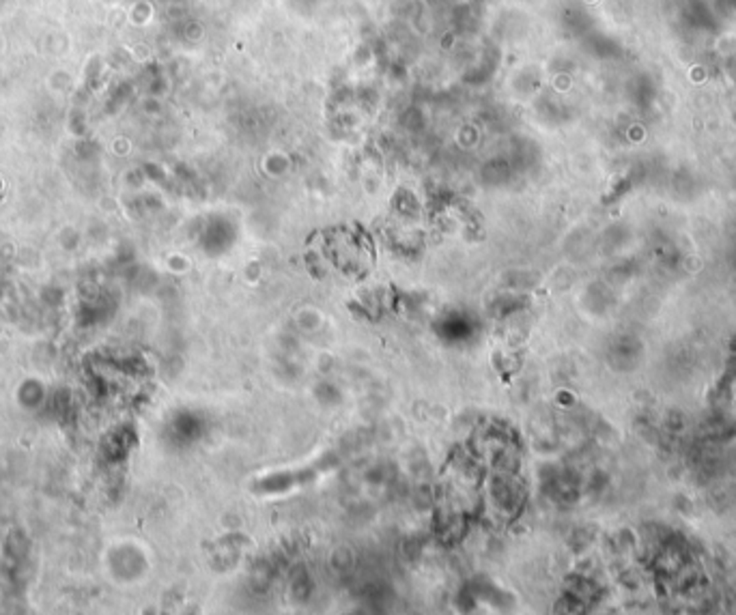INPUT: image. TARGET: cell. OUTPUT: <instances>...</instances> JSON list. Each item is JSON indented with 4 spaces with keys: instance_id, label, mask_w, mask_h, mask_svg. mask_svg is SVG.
I'll list each match as a JSON object with an SVG mask.
<instances>
[{
    "instance_id": "6da1fadb",
    "label": "cell",
    "mask_w": 736,
    "mask_h": 615,
    "mask_svg": "<svg viewBox=\"0 0 736 615\" xmlns=\"http://www.w3.org/2000/svg\"><path fill=\"white\" fill-rule=\"evenodd\" d=\"M326 252L332 263L349 275H360L371 267V250L360 237L351 233H334L326 243Z\"/></svg>"
}]
</instances>
